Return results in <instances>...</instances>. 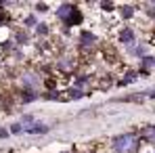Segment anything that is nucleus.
Returning a JSON list of instances; mask_svg holds the SVG:
<instances>
[{
  "instance_id": "1",
  "label": "nucleus",
  "mask_w": 155,
  "mask_h": 153,
  "mask_svg": "<svg viewBox=\"0 0 155 153\" xmlns=\"http://www.w3.org/2000/svg\"><path fill=\"white\" fill-rule=\"evenodd\" d=\"M111 147H113L115 153H132V151H136V147H138V138L132 132L120 134V136H115L111 141Z\"/></svg>"
},
{
  "instance_id": "2",
  "label": "nucleus",
  "mask_w": 155,
  "mask_h": 153,
  "mask_svg": "<svg viewBox=\"0 0 155 153\" xmlns=\"http://www.w3.org/2000/svg\"><path fill=\"white\" fill-rule=\"evenodd\" d=\"M57 17L65 23V25H76L82 21V13H80V8L74 6V4H61L59 8H57Z\"/></svg>"
},
{
  "instance_id": "3",
  "label": "nucleus",
  "mask_w": 155,
  "mask_h": 153,
  "mask_svg": "<svg viewBox=\"0 0 155 153\" xmlns=\"http://www.w3.org/2000/svg\"><path fill=\"white\" fill-rule=\"evenodd\" d=\"M21 128H23L25 132H29V134H46V132H48V126L36 122L34 115H23V120H21Z\"/></svg>"
},
{
  "instance_id": "4",
  "label": "nucleus",
  "mask_w": 155,
  "mask_h": 153,
  "mask_svg": "<svg viewBox=\"0 0 155 153\" xmlns=\"http://www.w3.org/2000/svg\"><path fill=\"white\" fill-rule=\"evenodd\" d=\"M78 67V59L74 55H65V57H61L59 61H57V69L61 72V74H69V72H74Z\"/></svg>"
},
{
  "instance_id": "5",
  "label": "nucleus",
  "mask_w": 155,
  "mask_h": 153,
  "mask_svg": "<svg viewBox=\"0 0 155 153\" xmlns=\"http://www.w3.org/2000/svg\"><path fill=\"white\" fill-rule=\"evenodd\" d=\"M97 46V36L90 32H82L80 34V48L82 51H92Z\"/></svg>"
},
{
  "instance_id": "6",
  "label": "nucleus",
  "mask_w": 155,
  "mask_h": 153,
  "mask_svg": "<svg viewBox=\"0 0 155 153\" xmlns=\"http://www.w3.org/2000/svg\"><path fill=\"white\" fill-rule=\"evenodd\" d=\"M117 40L124 42L126 46H132V44H134V29H132V27H122V29L117 32Z\"/></svg>"
},
{
  "instance_id": "7",
  "label": "nucleus",
  "mask_w": 155,
  "mask_h": 153,
  "mask_svg": "<svg viewBox=\"0 0 155 153\" xmlns=\"http://www.w3.org/2000/svg\"><path fill=\"white\" fill-rule=\"evenodd\" d=\"M143 136H145V141H149V143H155V126H149L143 130Z\"/></svg>"
},
{
  "instance_id": "8",
  "label": "nucleus",
  "mask_w": 155,
  "mask_h": 153,
  "mask_svg": "<svg viewBox=\"0 0 155 153\" xmlns=\"http://www.w3.org/2000/svg\"><path fill=\"white\" fill-rule=\"evenodd\" d=\"M120 15H122L124 19H130V17L134 15V8H132V6H122V8H120Z\"/></svg>"
},
{
  "instance_id": "9",
  "label": "nucleus",
  "mask_w": 155,
  "mask_h": 153,
  "mask_svg": "<svg viewBox=\"0 0 155 153\" xmlns=\"http://www.w3.org/2000/svg\"><path fill=\"white\" fill-rule=\"evenodd\" d=\"M134 80H136V74H134V72H128L126 76H122L120 84H130V82H134Z\"/></svg>"
},
{
  "instance_id": "10",
  "label": "nucleus",
  "mask_w": 155,
  "mask_h": 153,
  "mask_svg": "<svg viewBox=\"0 0 155 153\" xmlns=\"http://www.w3.org/2000/svg\"><path fill=\"white\" fill-rule=\"evenodd\" d=\"M48 34V25L46 23H38L36 25V36H46Z\"/></svg>"
},
{
  "instance_id": "11",
  "label": "nucleus",
  "mask_w": 155,
  "mask_h": 153,
  "mask_svg": "<svg viewBox=\"0 0 155 153\" xmlns=\"http://www.w3.org/2000/svg\"><path fill=\"white\" fill-rule=\"evenodd\" d=\"M143 67H145V69L155 67V59H153V57H145V59H143Z\"/></svg>"
},
{
  "instance_id": "12",
  "label": "nucleus",
  "mask_w": 155,
  "mask_h": 153,
  "mask_svg": "<svg viewBox=\"0 0 155 153\" xmlns=\"http://www.w3.org/2000/svg\"><path fill=\"white\" fill-rule=\"evenodd\" d=\"M6 19H8V13L0 8V25H2V23H6Z\"/></svg>"
},
{
  "instance_id": "13",
  "label": "nucleus",
  "mask_w": 155,
  "mask_h": 153,
  "mask_svg": "<svg viewBox=\"0 0 155 153\" xmlns=\"http://www.w3.org/2000/svg\"><path fill=\"white\" fill-rule=\"evenodd\" d=\"M11 130H13V132H15V134H19V132H21V130H23V128H21V124H15V126L11 128Z\"/></svg>"
},
{
  "instance_id": "14",
  "label": "nucleus",
  "mask_w": 155,
  "mask_h": 153,
  "mask_svg": "<svg viewBox=\"0 0 155 153\" xmlns=\"http://www.w3.org/2000/svg\"><path fill=\"white\" fill-rule=\"evenodd\" d=\"M6 134H8V132H6V130H4V128H0V138H4V136H6Z\"/></svg>"
},
{
  "instance_id": "15",
  "label": "nucleus",
  "mask_w": 155,
  "mask_h": 153,
  "mask_svg": "<svg viewBox=\"0 0 155 153\" xmlns=\"http://www.w3.org/2000/svg\"><path fill=\"white\" fill-rule=\"evenodd\" d=\"M151 153H155V151H151Z\"/></svg>"
}]
</instances>
